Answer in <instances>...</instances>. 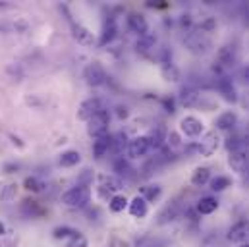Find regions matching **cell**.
Masks as SVG:
<instances>
[{
    "label": "cell",
    "mask_w": 249,
    "mask_h": 247,
    "mask_svg": "<svg viewBox=\"0 0 249 247\" xmlns=\"http://www.w3.org/2000/svg\"><path fill=\"white\" fill-rule=\"evenodd\" d=\"M4 232H6V226H4V224H2V222H0V236H2V234H4Z\"/></svg>",
    "instance_id": "c3c4849f"
},
{
    "label": "cell",
    "mask_w": 249,
    "mask_h": 247,
    "mask_svg": "<svg viewBox=\"0 0 249 247\" xmlns=\"http://www.w3.org/2000/svg\"><path fill=\"white\" fill-rule=\"evenodd\" d=\"M127 205H129V201H127L125 195H114V197H110V201H108L110 212H122L124 209H127Z\"/></svg>",
    "instance_id": "f1b7e54d"
},
{
    "label": "cell",
    "mask_w": 249,
    "mask_h": 247,
    "mask_svg": "<svg viewBox=\"0 0 249 247\" xmlns=\"http://www.w3.org/2000/svg\"><path fill=\"white\" fill-rule=\"evenodd\" d=\"M199 99H201V93H199L197 87H193V85L182 87V91H180V103H182L184 106H187V108L197 106V105H199Z\"/></svg>",
    "instance_id": "5bb4252c"
},
{
    "label": "cell",
    "mask_w": 249,
    "mask_h": 247,
    "mask_svg": "<svg viewBox=\"0 0 249 247\" xmlns=\"http://www.w3.org/2000/svg\"><path fill=\"white\" fill-rule=\"evenodd\" d=\"M58 162L64 168H73V166H77L81 162V155H79V151H66V153L60 155Z\"/></svg>",
    "instance_id": "4316f807"
},
{
    "label": "cell",
    "mask_w": 249,
    "mask_h": 247,
    "mask_svg": "<svg viewBox=\"0 0 249 247\" xmlns=\"http://www.w3.org/2000/svg\"><path fill=\"white\" fill-rule=\"evenodd\" d=\"M214 87H216L218 93L224 97V101H228V103H238V93H236V87H234V83H232L230 77H226V75L216 77Z\"/></svg>",
    "instance_id": "8fae6325"
},
{
    "label": "cell",
    "mask_w": 249,
    "mask_h": 247,
    "mask_svg": "<svg viewBox=\"0 0 249 247\" xmlns=\"http://www.w3.org/2000/svg\"><path fill=\"white\" fill-rule=\"evenodd\" d=\"M180 131L186 135V137H201L203 131H205V124L203 120H199L197 116H184L180 120Z\"/></svg>",
    "instance_id": "ba28073f"
},
{
    "label": "cell",
    "mask_w": 249,
    "mask_h": 247,
    "mask_svg": "<svg viewBox=\"0 0 249 247\" xmlns=\"http://www.w3.org/2000/svg\"><path fill=\"white\" fill-rule=\"evenodd\" d=\"M166 145H168L170 149H180V147H182V139H180V135H178L176 131H170L168 137H166Z\"/></svg>",
    "instance_id": "74e56055"
},
{
    "label": "cell",
    "mask_w": 249,
    "mask_h": 247,
    "mask_svg": "<svg viewBox=\"0 0 249 247\" xmlns=\"http://www.w3.org/2000/svg\"><path fill=\"white\" fill-rule=\"evenodd\" d=\"M112 168H114V176H118V178H127V176H131V172H133V168H131V164L125 160L124 157H116L114 159V164H112Z\"/></svg>",
    "instance_id": "484cf974"
},
{
    "label": "cell",
    "mask_w": 249,
    "mask_h": 247,
    "mask_svg": "<svg viewBox=\"0 0 249 247\" xmlns=\"http://www.w3.org/2000/svg\"><path fill=\"white\" fill-rule=\"evenodd\" d=\"M23 187H25L27 191L39 193V191H43L47 185H45V182H41L39 178H35V176H29V178H25V182H23Z\"/></svg>",
    "instance_id": "e575fe53"
},
{
    "label": "cell",
    "mask_w": 249,
    "mask_h": 247,
    "mask_svg": "<svg viewBox=\"0 0 249 247\" xmlns=\"http://www.w3.org/2000/svg\"><path fill=\"white\" fill-rule=\"evenodd\" d=\"M127 27H129V31L137 33L139 37H141V35H145V33L149 31L147 19H145L141 14H129V16H127Z\"/></svg>",
    "instance_id": "ac0fdd59"
},
{
    "label": "cell",
    "mask_w": 249,
    "mask_h": 247,
    "mask_svg": "<svg viewBox=\"0 0 249 247\" xmlns=\"http://www.w3.org/2000/svg\"><path fill=\"white\" fill-rule=\"evenodd\" d=\"M71 35H73V39H75L79 45H83V47H93V45H95L93 33H91L85 25H81V23L71 21Z\"/></svg>",
    "instance_id": "4fadbf2b"
},
{
    "label": "cell",
    "mask_w": 249,
    "mask_h": 247,
    "mask_svg": "<svg viewBox=\"0 0 249 247\" xmlns=\"http://www.w3.org/2000/svg\"><path fill=\"white\" fill-rule=\"evenodd\" d=\"M160 71H162V77H164L166 81H180V70H178V68H176L172 62L162 64Z\"/></svg>",
    "instance_id": "f546056e"
},
{
    "label": "cell",
    "mask_w": 249,
    "mask_h": 247,
    "mask_svg": "<svg viewBox=\"0 0 249 247\" xmlns=\"http://www.w3.org/2000/svg\"><path fill=\"white\" fill-rule=\"evenodd\" d=\"M213 29H216V18H207L205 21H201V25H199V31H203V33H211Z\"/></svg>",
    "instance_id": "8d00e7d4"
},
{
    "label": "cell",
    "mask_w": 249,
    "mask_h": 247,
    "mask_svg": "<svg viewBox=\"0 0 249 247\" xmlns=\"http://www.w3.org/2000/svg\"><path fill=\"white\" fill-rule=\"evenodd\" d=\"M91 201V187L85 184H79L71 189H68L62 195V203L71 209H81Z\"/></svg>",
    "instance_id": "6da1fadb"
},
{
    "label": "cell",
    "mask_w": 249,
    "mask_h": 247,
    "mask_svg": "<svg viewBox=\"0 0 249 247\" xmlns=\"http://www.w3.org/2000/svg\"><path fill=\"white\" fill-rule=\"evenodd\" d=\"M108 125H110V112L107 108H103L91 120H87V133L93 139L103 137V135H108Z\"/></svg>",
    "instance_id": "277c9868"
},
{
    "label": "cell",
    "mask_w": 249,
    "mask_h": 247,
    "mask_svg": "<svg viewBox=\"0 0 249 247\" xmlns=\"http://www.w3.org/2000/svg\"><path fill=\"white\" fill-rule=\"evenodd\" d=\"M127 211H129V214H131L133 218H145L147 212H149V203H147L141 195H137V197H133V199L129 201Z\"/></svg>",
    "instance_id": "9a60e30c"
},
{
    "label": "cell",
    "mask_w": 249,
    "mask_h": 247,
    "mask_svg": "<svg viewBox=\"0 0 249 247\" xmlns=\"http://www.w3.org/2000/svg\"><path fill=\"white\" fill-rule=\"evenodd\" d=\"M10 139H12V143H14V145H18V147H23V141H21L19 137H16V135H12V133H10Z\"/></svg>",
    "instance_id": "ee69618b"
},
{
    "label": "cell",
    "mask_w": 249,
    "mask_h": 247,
    "mask_svg": "<svg viewBox=\"0 0 249 247\" xmlns=\"http://www.w3.org/2000/svg\"><path fill=\"white\" fill-rule=\"evenodd\" d=\"M0 247H2V244H0Z\"/></svg>",
    "instance_id": "816d5d0a"
},
{
    "label": "cell",
    "mask_w": 249,
    "mask_h": 247,
    "mask_svg": "<svg viewBox=\"0 0 249 247\" xmlns=\"http://www.w3.org/2000/svg\"><path fill=\"white\" fill-rule=\"evenodd\" d=\"M125 153L129 159H143L151 153V145H149V139L147 135H139V137H133L127 141V147H125Z\"/></svg>",
    "instance_id": "52a82bcc"
},
{
    "label": "cell",
    "mask_w": 249,
    "mask_h": 247,
    "mask_svg": "<svg viewBox=\"0 0 249 247\" xmlns=\"http://www.w3.org/2000/svg\"><path fill=\"white\" fill-rule=\"evenodd\" d=\"M18 168H19L18 164H6V166H4V170H6L8 174H12V172H14V170H18Z\"/></svg>",
    "instance_id": "f6af8a7d"
},
{
    "label": "cell",
    "mask_w": 249,
    "mask_h": 247,
    "mask_svg": "<svg viewBox=\"0 0 249 247\" xmlns=\"http://www.w3.org/2000/svg\"><path fill=\"white\" fill-rule=\"evenodd\" d=\"M16 193H18V185L8 184L2 187V191H0V199H2L4 203H12V201L16 199Z\"/></svg>",
    "instance_id": "d590c367"
},
{
    "label": "cell",
    "mask_w": 249,
    "mask_h": 247,
    "mask_svg": "<svg viewBox=\"0 0 249 247\" xmlns=\"http://www.w3.org/2000/svg\"><path fill=\"white\" fill-rule=\"evenodd\" d=\"M105 106H103V101L99 99V97H91V99H87V101H83L81 105H79V108H77V118L79 120H83V122H87V120H91L99 110H103Z\"/></svg>",
    "instance_id": "9c48e42d"
},
{
    "label": "cell",
    "mask_w": 249,
    "mask_h": 247,
    "mask_svg": "<svg viewBox=\"0 0 249 247\" xmlns=\"http://www.w3.org/2000/svg\"><path fill=\"white\" fill-rule=\"evenodd\" d=\"M127 141H129L127 135L122 133V131H118L116 135H112V149H110V151H114L116 155H120L125 147H127Z\"/></svg>",
    "instance_id": "1f68e13d"
},
{
    "label": "cell",
    "mask_w": 249,
    "mask_h": 247,
    "mask_svg": "<svg viewBox=\"0 0 249 247\" xmlns=\"http://www.w3.org/2000/svg\"><path fill=\"white\" fill-rule=\"evenodd\" d=\"M68 247H89V246H87V240H85V236H83V234H77L75 238H71V240H70Z\"/></svg>",
    "instance_id": "f35d334b"
},
{
    "label": "cell",
    "mask_w": 249,
    "mask_h": 247,
    "mask_svg": "<svg viewBox=\"0 0 249 247\" xmlns=\"http://www.w3.org/2000/svg\"><path fill=\"white\" fill-rule=\"evenodd\" d=\"M240 247H249V244H242Z\"/></svg>",
    "instance_id": "681fc988"
},
{
    "label": "cell",
    "mask_w": 249,
    "mask_h": 247,
    "mask_svg": "<svg viewBox=\"0 0 249 247\" xmlns=\"http://www.w3.org/2000/svg\"><path fill=\"white\" fill-rule=\"evenodd\" d=\"M83 79H85L87 85H91V87H101V85L107 83L108 77H107L105 68H103L99 62H91V64H87L85 70H83Z\"/></svg>",
    "instance_id": "5b68a950"
},
{
    "label": "cell",
    "mask_w": 249,
    "mask_h": 247,
    "mask_svg": "<svg viewBox=\"0 0 249 247\" xmlns=\"http://www.w3.org/2000/svg\"><path fill=\"white\" fill-rule=\"evenodd\" d=\"M209 182H211V168L209 166H199V168L193 170L191 184L195 185V187H203V185L209 184Z\"/></svg>",
    "instance_id": "cb8c5ba5"
},
{
    "label": "cell",
    "mask_w": 249,
    "mask_h": 247,
    "mask_svg": "<svg viewBox=\"0 0 249 247\" xmlns=\"http://www.w3.org/2000/svg\"><path fill=\"white\" fill-rule=\"evenodd\" d=\"M240 176H242V184H244V187H248L249 189V162L246 164V168L240 172Z\"/></svg>",
    "instance_id": "ab89813d"
},
{
    "label": "cell",
    "mask_w": 249,
    "mask_h": 247,
    "mask_svg": "<svg viewBox=\"0 0 249 247\" xmlns=\"http://www.w3.org/2000/svg\"><path fill=\"white\" fill-rule=\"evenodd\" d=\"M216 129H220V131H232V129H236V125H238V114L234 112V110H226V112H222L218 118H216Z\"/></svg>",
    "instance_id": "2e32d148"
},
{
    "label": "cell",
    "mask_w": 249,
    "mask_h": 247,
    "mask_svg": "<svg viewBox=\"0 0 249 247\" xmlns=\"http://www.w3.org/2000/svg\"><path fill=\"white\" fill-rule=\"evenodd\" d=\"M162 195V187L159 184H151V185H145L141 187V197L147 201V203H157Z\"/></svg>",
    "instance_id": "d4e9b609"
},
{
    "label": "cell",
    "mask_w": 249,
    "mask_h": 247,
    "mask_svg": "<svg viewBox=\"0 0 249 247\" xmlns=\"http://www.w3.org/2000/svg\"><path fill=\"white\" fill-rule=\"evenodd\" d=\"M0 189H2V185H0Z\"/></svg>",
    "instance_id": "f907efd6"
},
{
    "label": "cell",
    "mask_w": 249,
    "mask_h": 247,
    "mask_svg": "<svg viewBox=\"0 0 249 247\" xmlns=\"http://www.w3.org/2000/svg\"><path fill=\"white\" fill-rule=\"evenodd\" d=\"M162 105H164L166 112H170V114H172V112H176V110H174V101H172V99H168V97H166V99H162Z\"/></svg>",
    "instance_id": "60d3db41"
},
{
    "label": "cell",
    "mask_w": 249,
    "mask_h": 247,
    "mask_svg": "<svg viewBox=\"0 0 249 247\" xmlns=\"http://www.w3.org/2000/svg\"><path fill=\"white\" fill-rule=\"evenodd\" d=\"M118 116L120 118H127V108L125 106H118Z\"/></svg>",
    "instance_id": "bcb514c9"
},
{
    "label": "cell",
    "mask_w": 249,
    "mask_h": 247,
    "mask_svg": "<svg viewBox=\"0 0 249 247\" xmlns=\"http://www.w3.org/2000/svg\"><path fill=\"white\" fill-rule=\"evenodd\" d=\"M166 137H168L166 127L155 125V127L149 131V135H147L149 145H151V151H162V147L166 145Z\"/></svg>",
    "instance_id": "7c38bea8"
},
{
    "label": "cell",
    "mask_w": 249,
    "mask_h": 247,
    "mask_svg": "<svg viewBox=\"0 0 249 247\" xmlns=\"http://www.w3.org/2000/svg\"><path fill=\"white\" fill-rule=\"evenodd\" d=\"M228 242L232 244H249V220H240L228 230Z\"/></svg>",
    "instance_id": "30bf717a"
},
{
    "label": "cell",
    "mask_w": 249,
    "mask_h": 247,
    "mask_svg": "<svg viewBox=\"0 0 249 247\" xmlns=\"http://www.w3.org/2000/svg\"><path fill=\"white\" fill-rule=\"evenodd\" d=\"M178 216H180V205H178L176 201H174V203H168V205L159 212V224L174 222Z\"/></svg>",
    "instance_id": "ffe728a7"
},
{
    "label": "cell",
    "mask_w": 249,
    "mask_h": 247,
    "mask_svg": "<svg viewBox=\"0 0 249 247\" xmlns=\"http://www.w3.org/2000/svg\"><path fill=\"white\" fill-rule=\"evenodd\" d=\"M116 23H114V18H108L107 21H105V27H103V33H101V39H99V45L101 47H107L108 43H112L114 41V37H116Z\"/></svg>",
    "instance_id": "7402d4cb"
},
{
    "label": "cell",
    "mask_w": 249,
    "mask_h": 247,
    "mask_svg": "<svg viewBox=\"0 0 249 247\" xmlns=\"http://www.w3.org/2000/svg\"><path fill=\"white\" fill-rule=\"evenodd\" d=\"M216 209H218V201H216V197H211V195L201 197L197 201V205H195V211H197L199 216L201 214H213Z\"/></svg>",
    "instance_id": "d6986e66"
},
{
    "label": "cell",
    "mask_w": 249,
    "mask_h": 247,
    "mask_svg": "<svg viewBox=\"0 0 249 247\" xmlns=\"http://www.w3.org/2000/svg\"><path fill=\"white\" fill-rule=\"evenodd\" d=\"M112 149V135H103V137H97L93 141V157L95 159H103L108 151Z\"/></svg>",
    "instance_id": "e0dca14e"
},
{
    "label": "cell",
    "mask_w": 249,
    "mask_h": 247,
    "mask_svg": "<svg viewBox=\"0 0 249 247\" xmlns=\"http://www.w3.org/2000/svg\"><path fill=\"white\" fill-rule=\"evenodd\" d=\"M240 75H242V79H244L246 83H249V64H244V66H242Z\"/></svg>",
    "instance_id": "b9f144b4"
},
{
    "label": "cell",
    "mask_w": 249,
    "mask_h": 247,
    "mask_svg": "<svg viewBox=\"0 0 249 247\" xmlns=\"http://www.w3.org/2000/svg\"><path fill=\"white\" fill-rule=\"evenodd\" d=\"M155 43H157L155 35H151V33H145V35H141V37L137 39V45H135V49H137V53H149L151 49H155Z\"/></svg>",
    "instance_id": "83f0119b"
},
{
    "label": "cell",
    "mask_w": 249,
    "mask_h": 247,
    "mask_svg": "<svg viewBox=\"0 0 249 247\" xmlns=\"http://www.w3.org/2000/svg\"><path fill=\"white\" fill-rule=\"evenodd\" d=\"M184 43H186V47L193 54H205V53H209V49L213 47L211 37H209L207 33L199 31V29H197V31L189 29L187 35L184 37Z\"/></svg>",
    "instance_id": "7a4b0ae2"
},
{
    "label": "cell",
    "mask_w": 249,
    "mask_h": 247,
    "mask_svg": "<svg viewBox=\"0 0 249 247\" xmlns=\"http://www.w3.org/2000/svg\"><path fill=\"white\" fill-rule=\"evenodd\" d=\"M180 23H182V25H184V27H187V29H189V27H191V16H182V19H180Z\"/></svg>",
    "instance_id": "7bdbcfd3"
},
{
    "label": "cell",
    "mask_w": 249,
    "mask_h": 247,
    "mask_svg": "<svg viewBox=\"0 0 249 247\" xmlns=\"http://www.w3.org/2000/svg\"><path fill=\"white\" fill-rule=\"evenodd\" d=\"M236 62H238V51H236V47H234V45H224V47H220L218 53H216V60H214L213 70H214V71L218 73V77H220V75H224L222 71H224L226 68L236 66Z\"/></svg>",
    "instance_id": "3957f363"
},
{
    "label": "cell",
    "mask_w": 249,
    "mask_h": 247,
    "mask_svg": "<svg viewBox=\"0 0 249 247\" xmlns=\"http://www.w3.org/2000/svg\"><path fill=\"white\" fill-rule=\"evenodd\" d=\"M248 162L249 160H246L244 157H240V155H236V153H230V155H228V164H230L232 170H236V172H242Z\"/></svg>",
    "instance_id": "836d02e7"
},
{
    "label": "cell",
    "mask_w": 249,
    "mask_h": 247,
    "mask_svg": "<svg viewBox=\"0 0 249 247\" xmlns=\"http://www.w3.org/2000/svg\"><path fill=\"white\" fill-rule=\"evenodd\" d=\"M77 234H79V232L73 230V228H70V226H58V228L53 230L54 240H71V238H75Z\"/></svg>",
    "instance_id": "4dcf8cb0"
},
{
    "label": "cell",
    "mask_w": 249,
    "mask_h": 247,
    "mask_svg": "<svg viewBox=\"0 0 249 247\" xmlns=\"http://www.w3.org/2000/svg\"><path fill=\"white\" fill-rule=\"evenodd\" d=\"M218 145H220L218 133H216V131H207V133L201 137V141L195 145V153L201 155V157H213V155L216 153Z\"/></svg>",
    "instance_id": "8992f818"
},
{
    "label": "cell",
    "mask_w": 249,
    "mask_h": 247,
    "mask_svg": "<svg viewBox=\"0 0 249 247\" xmlns=\"http://www.w3.org/2000/svg\"><path fill=\"white\" fill-rule=\"evenodd\" d=\"M209 184H211V189H213V191H224L226 187L232 185V178H228V176H216V178H213Z\"/></svg>",
    "instance_id": "d6a6232c"
},
{
    "label": "cell",
    "mask_w": 249,
    "mask_h": 247,
    "mask_svg": "<svg viewBox=\"0 0 249 247\" xmlns=\"http://www.w3.org/2000/svg\"><path fill=\"white\" fill-rule=\"evenodd\" d=\"M21 212H23L25 216H29V218H37V216H43V214H45V209H43L37 201L25 199V201L21 203Z\"/></svg>",
    "instance_id": "603a6c76"
},
{
    "label": "cell",
    "mask_w": 249,
    "mask_h": 247,
    "mask_svg": "<svg viewBox=\"0 0 249 247\" xmlns=\"http://www.w3.org/2000/svg\"><path fill=\"white\" fill-rule=\"evenodd\" d=\"M242 105H244V106H246V108L249 110V93H248V95H244V99H242Z\"/></svg>",
    "instance_id": "7dc6e473"
},
{
    "label": "cell",
    "mask_w": 249,
    "mask_h": 247,
    "mask_svg": "<svg viewBox=\"0 0 249 247\" xmlns=\"http://www.w3.org/2000/svg\"><path fill=\"white\" fill-rule=\"evenodd\" d=\"M122 187H124V180L118 178V176H103V178H101V193H103V195L120 191Z\"/></svg>",
    "instance_id": "44dd1931"
}]
</instances>
